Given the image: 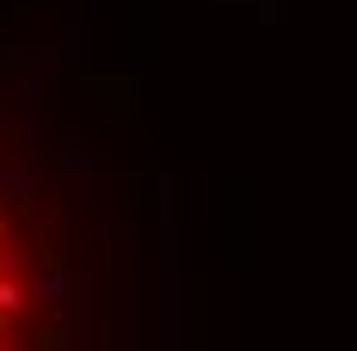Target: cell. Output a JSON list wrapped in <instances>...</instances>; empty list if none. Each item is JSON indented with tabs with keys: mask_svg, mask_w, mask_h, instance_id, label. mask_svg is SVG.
I'll return each mask as SVG.
<instances>
[{
	"mask_svg": "<svg viewBox=\"0 0 357 351\" xmlns=\"http://www.w3.org/2000/svg\"><path fill=\"white\" fill-rule=\"evenodd\" d=\"M117 216L62 136L0 99V351H117Z\"/></svg>",
	"mask_w": 357,
	"mask_h": 351,
	"instance_id": "1",
	"label": "cell"
}]
</instances>
